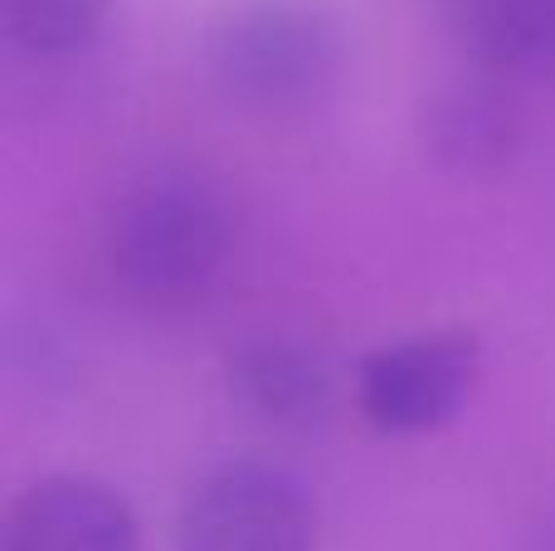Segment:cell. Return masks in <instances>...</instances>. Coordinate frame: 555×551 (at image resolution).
Instances as JSON below:
<instances>
[{"label": "cell", "instance_id": "1", "mask_svg": "<svg viewBox=\"0 0 555 551\" xmlns=\"http://www.w3.org/2000/svg\"><path fill=\"white\" fill-rule=\"evenodd\" d=\"M230 254V205L210 176L162 166L127 185L107 225V264L127 298L146 308L191 303Z\"/></svg>", "mask_w": 555, "mask_h": 551}, {"label": "cell", "instance_id": "2", "mask_svg": "<svg viewBox=\"0 0 555 551\" xmlns=\"http://www.w3.org/2000/svg\"><path fill=\"white\" fill-rule=\"evenodd\" d=\"M341 25L322 0H230L205 29V68L254 113L307 107L341 74Z\"/></svg>", "mask_w": 555, "mask_h": 551}, {"label": "cell", "instance_id": "3", "mask_svg": "<svg viewBox=\"0 0 555 551\" xmlns=\"http://www.w3.org/2000/svg\"><path fill=\"white\" fill-rule=\"evenodd\" d=\"M176 551H317V503L287 469L234 459L185 498Z\"/></svg>", "mask_w": 555, "mask_h": 551}, {"label": "cell", "instance_id": "4", "mask_svg": "<svg viewBox=\"0 0 555 551\" xmlns=\"http://www.w3.org/2000/svg\"><path fill=\"white\" fill-rule=\"evenodd\" d=\"M482 376V342L463 328L385 342L356 371V406L380 435H429L468 406Z\"/></svg>", "mask_w": 555, "mask_h": 551}, {"label": "cell", "instance_id": "5", "mask_svg": "<svg viewBox=\"0 0 555 551\" xmlns=\"http://www.w3.org/2000/svg\"><path fill=\"white\" fill-rule=\"evenodd\" d=\"M5 551H142V533L117 488L98 478H39L15 498Z\"/></svg>", "mask_w": 555, "mask_h": 551}, {"label": "cell", "instance_id": "6", "mask_svg": "<svg viewBox=\"0 0 555 551\" xmlns=\"http://www.w3.org/2000/svg\"><path fill=\"white\" fill-rule=\"evenodd\" d=\"M420 142L453 176H492L517 156L521 113L492 78L443 84L420 107Z\"/></svg>", "mask_w": 555, "mask_h": 551}, {"label": "cell", "instance_id": "7", "mask_svg": "<svg viewBox=\"0 0 555 551\" xmlns=\"http://www.w3.org/2000/svg\"><path fill=\"white\" fill-rule=\"evenodd\" d=\"M230 390L269 425H317L332 406V371L307 342L254 337L230 347Z\"/></svg>", "mask_w": 555, "mask_h": 551}, {"label": "cell", "instance_id": "8", "mask_svg": "<svg viewBox=\"0 0 555 551\" xmlns=\"http://www.w3.org/2000/svg\"><path fill=\"white\" fill-rule=\"evenodd\" d=\"M463 49L492 78H555V0H453Z\"/></svg>", "mask_w": 555, "mask_h": 551}, {"label": "cell", "instance_id": "9", "mask_svg": "<svg viewBox=\"0 0 555 551\" xmlns=\"http://www.w3.org/2000/svg\"><path fill=\"white\" fill-rule=\"evenodd\" d=\"M113 0H0L5 35L29 59H74L103 35Z\"/></svg>", "mask_w": 555, "mask_h": 551}, {"label": "cell", "instance_id": "10", "mask_svg": "<svg viewBox=\"0 0 555 551\" xmlns=\"http://www.w3.org/2000/svg\"><path fill=\"white\" fill-rule=\"evenodd\" d=\"M531 551H555V513L546 517V527H541V537H537V547Z\"/></svg>", "mask_w": 555, "mask_h": 551}]
</instances>
